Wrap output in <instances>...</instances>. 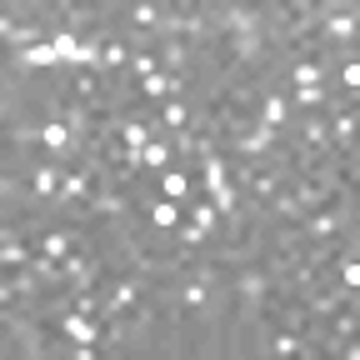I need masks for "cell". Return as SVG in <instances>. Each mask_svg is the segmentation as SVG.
Here are the masks:
<instances>
[{"instance_id": "obj_4", "label": "cell", "mask_w": 360, "mask_h": 360, "mask_svg": "<svg viewBox=\"0 0 360 360\" xmlns=\"http://www.w3.org/2000/svg\"><path fill=\"white\" fill-rule=\"evenodd\" d=\"M150 115H155V130L165 135V141H175V135H186V130L200 120V105H195L191 96H170V101H160Z\"/></svg>"}, {"instance_id": "obj_9", "label": "cell", "mask_w": 360, "mask_h": 360, "mask_svg": "<svg viewBox=\"0 0 360 360\" xmlns=\"http://www.w3.org/2000/svg\"><path fill=\"white\" fill-rule=\"evenodd\" d=\"M186 220L195 225L200 236H210V245H215V236H220V225H225V215H220V210H215V205H210V200H205L200 191H195V200L186 205Z\"/></svg>"}, {"instance_id": "obj_7", "label": "cell", "mask_w": 360, "mask_h": 360, "mask_svg": "<svg viewBox=\"0 0 360 360\" xmlns=\"http://www.w3.org/2000/svg\"><path fill=\"white\" fill-rule=\"evenodd\" d=\"M155 195H165V200H175V205H191L195 200V170H186V165H170V170H160L155 180Z\"/></svg>"}, {"instance_id": "obj_2", "label": "cell", "mask_w": 360, "mask_h": 360, "mask_svg": "<svg viewBox=\"0 0 360 360\" xmlns=\"http://www.w3.org/2000/svg\"><path fill=\"white\" fill-rule=\"evenodd\" d=\"M355 0H321V40H326V51L340 56V51H355Z\"/></svg>"}, {"instance_id": "obj_1", "label": "cell", "mask_w": 360, "mask_h": 360, "mask_svg": "<svg viewBox=\"0 0 360 360\" xmlns=\"http://www.w3.org/2000/svg\"><path fill=\"white\" fill-rule=\"evenodd\" d=\"M20 186H25V210L40 220L60 205V191H65V160H51V155H35L20 165Z\"/></svg>"}, {"instance_id": "obj_8", "label": "cell", "mask_w": 360, "mask_h": 360, "mask_svg": "<svg viewBox=\"0 0 360 360\" xmlns=\"http://www.w3.org/2000/svg\"><path fill=\"white\" fill-rule=\"evenodd\" d=\"M285 96H290V110L295 115H321V110H330L335 90L330 85H295V90H285Z\"/></svg>"}, {"instance_id": "obj_10", "label": "cell", "mask_w": 360, "mask_h": 360, "mask_svg": "<svg viewBox=\"0 0 360 360\" xmlns=\"http://www.w3.org/2000/svg\"><path fill=\"white\" fill-rule=\"evenodd\" d=\"M175 165V150H170V141L160 135V141H150L146 150H141V170H146V180H155L160 170H170Z\"/></svg>"}, {"instance_id": "obj_5", "label": "cell", "mask_w": 360, "mask_h": 360, "mask_svg": "<svg viewBox=\"0 0 360 360\" xmlns=\"http://www.w3.org/2000/svg\"><path fill=\"white\" fill-rule=\"evenodd\" d=\"M115 141H120L125 150H135V155H141L150 141H160L155 115H150V110H125V115H120V125H115Z\"/></svg>"}, {"instance_id": "obj_6", "label": "cell", "mask_w": 360, "mask_h": 360, "mask_svg": "<svg viewBox=\"0 0 360 360\" xmlns=\"http://www.w3.org/2000/svg\"><path fill=\"white\" fill-rule=\"evenodd\" d=\"M255 120H265V125H276V130H290V125H295L290 96H285L281 85H265V90H260V101H255Z\"/></svg>"}, {"instance_id": "obj_3", "label": "cell", "mask_w": 360, "mask_h": 360, "mask_svg": "<svg viewBox=\"0 0 360 360\" xmlns=\"http://www.w3.org/2000/svg\"><path fill=\"white\" fill-rule=\"evenodd\" d=\"M300 231H305V245H335L345 236H355V205H340V210H310L300 220Z\"/></svg>"}]
</instances>
